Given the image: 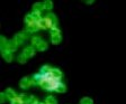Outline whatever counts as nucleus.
<instances>
[{
  "label": "nucleus",
  "mask_w": 126,
  "mask_h": 104,
  "mask_svg": "<svg viewBox=\"0 0 126 104\" xmlns=\"http://www.w3.org/2000/svg\"><path fill=\"white\" fill-rule=\"evenodd\" d=\"M45 19H46L47 23H48V27H50V29L56 27V25H58V18H56V16H55L54 13H52V12L47 13L46 17H45Z\"/></svg>",
  "instance_id": "3"
},
{
  "label": "nucleus",
  "mask_w": 126,
  "mask_h": 104,
  "mask_svg": "<svg viewBox=\"0 0 126 104\" xmlns=\"http://www.w3.org/2000/svg\"><path fill=\"white\" fill-rule=\"evenodd\" d=\"M44 9V6H43V2H36L33 6V11H41Z\"/></svg>",
  "instance_id": "16"
},
{
  "label": "nucleus",
  "mask_w": 126,
  "mask_h": 104,
  "mask_svg": "<svg viewBox=\"0 0 126 104\" xmlns=\"http://www.w3.org/2000/svg\"><path fill=\"white\" fill-rule=\"evenodd\" d=\"M10 104H24V103H23V101L20 100V97L17 96L16 99L11 100V101H10Z\"/></svg>",
  "instance_id": "25"
},
{
  "label": "nucleus",
  "mask_w": 126,
  "mask_h": 104,
  "mask_svg": "<svg viewBox=\"0 0 126 104\" xmlns=\"http://www.w3.org/2000/svg\"><path fill=\"white\" fill-rule=\"evenodd\" d=\"M32 85H36V84H35V81L33 80V77H27V76H25V77H23L20 80V82H19V86L24 90L31 87Z\"/></svg>",
  "instance_id": "2"
},
{
  "label": "nucleus",
  "mask_w": 126,
  "mask_h": 104,
  "mask_svg": "<svg viewBox=\"0 0 126 104\" xmlns=\"http://www.w3.org/2000/svg\"><path fill=\"white\" fill-rule=\"evenodd\" d=\"M42 42H43L42 38H39V37H33V38H32V46L36 48Z\"/></svg>",
  "instance_id": "14"
},
{
  "label": "nucleus",
  "mask_w": 126,
  "mask_h": 104,
  "mask_svg": "<svg viewBox=\"0 0 126 104\" xmlns=\"http://www.w3.org/2000/svg\"><path fill=\"white\" fill-rule=\"evenodd\" d=\"M38 29H41L39 26H38V23H32V25H29V26H27L26 29H25V31L28 33V34H33V33H36Z\"/></svg>",
  "instance_id": "6"
},
{
  "label": "nucleus",
  "mask_w": 126,
  "mask_h": 104,
  "mask_svg": "<svg viewBox=\"0 0 126 104\" xmlns=\"http://www.w3.org/2000/svg\"><path fill=\"white\" fill-rule=\"evenodd\" d=\"M41 104H46V103H45V102H44V103H41Z\"/></svg>",
  "instance_id": "27"
},
{
  "label": "nucleus",
  "mask_w": 126,
  "mask_h": 104,
  "mask_svg": "<svg viewBox=\"0 0 126 104\" xmlns=\"http://www.w3.org/2000/svg\"><path fill=\"white\" fill-rule=\"evenodd\" d=\"M17 46H18V45L16 44V42L13 39V40H10V42H8L6 50H8V52H10V53H14L16 49H17Z\"/></svg>",
  "instance_id": "7"
},
{
  "label": "nucleus",
  "mask_w": 126,
  "mask_h": 104,
  "mask_svg": "<svg viewBox=\"0 0 126 104\" xmlns=\"http://www.w3.org/2000/svg\"><path fill=\"white\" fill-rule=\"evenodd\" d=\"M50 33H51V36H54V35H60V29L58 28V27H54V28H52V29H50Z\"/></svg>",
  "instance_id": "24"
},
{
  "label": "nucleus",
  "mask_w": 126,
  "mask_h": 104,
  "mask_svg": "<svg viewBox=\"0 0 126 104\" xmlns=\"http://www.w3.org/2000/svg\"><path fill=\"white\" fill-rule=\"evenodd\" d=\"M37 23H38V26H39V28L41 29H50L48 23H47V21H46V19L45 18H42Z\"/></svg>",
  "instance_id": "13"
},
{
  "label": "nucleus",
  "mask_w": 126,
  "mask_h": 104,
  "mask_svg": "<svg viewBox=\"0 0 126 104\" xmlns=\"http://www.w3.org/2000/svg\"><path fill=\"white\" fill-rule=\"evenodd\" d=\"M61 40H62V36L60 35H54V36H51V42H52L53 45H58L61 43Z\"/></svg>",
  "instance_id": "12"
},
{
  "label": "nucleus",
  "mask_w": 126,
  "mask_h": 104,
  "mask_svg": "<svg viewBox=\"0 0 126 104\" xmlns=\"http://www.w3.org/2000/svg\"><path fill=\"white\" fill-rule=\"evenodd\" d=\"M5 93H6V95H7V97H8V100H14V99H16V97L18 96L17 95V93H16L15 91H14L13 89H7L5 91Z\"/></svg>",
  "instance_id": "8"
},
{
  "label": "nucleus",
  "mask_w": 126,
  "mask_h": 104,
  "mask_svg": "<svg viewBox=\"0 0 126 104\" xmlns=\"http://www.w3.org/2000/svg\"><path fill=\"white\" fill-rule=\"evenodd\" d=\"M32 16H33L35 23H38V21L42 19V17H41V12H39V11H33V12H32Z\"/></svg>",
  "instance_id": "19"
},
{
  "label": "nucleus",
  "mask_w": 126,
  "mask_h": 104,
  "mask_svg": "<svg viewBox=\"0 0 126 104\" xmlns=\"http://www.w3.org/2000/svg\"><path fill=\"white\" fill-rule=\"evenodd\" d=\"M52 68L53 67L50 65H44L41 67L38 73L32 76L35 81V84L47 92H55L61 83V80H58L52 75Z\"/></svg>",
  "instance_id": "1"
},
{
  "label": "nucleus",
  "mask_w": 126,
  "mask_h": 104,
  "mask_svg": "<svg viewBox=\"0 0 126 104\" xmlns=\"http://www.w3.org/2000/svg\"><path fill=\"white\" fill-rule=\"evenodd\" d=\"M35 52H36V48H35V47H33V46H27V47H25V48H24L23 54L25 55L27 58H32V57H33V56L35 55Z\"/></svg>",
  "instance_id": "5"
},
{
  "label": "nucleus",
  "mask_w": 126,
  "mask_h": 104,
  "mask_svg": "<svg viewBox=\"0 0 126 104\" xmlns=\"http://www.w3.org/2000/svg\"><path fill=\"white\" fill-rule=\"evenodd\" d=\"M8 100V97H7V95H6V93L3 92V93H1V95H0V101H1V103H5L6 101Z\"/></svg>",
  "instance_id": "26"
},
{
  "label": "nucleus",
  "mask_w": 126,
  "mask_h": 104,
  "mask_svg": "<svg viewBox=\"0 0 126 104\" xmlns=\"http://www.w3.org/2000/svg\"><path fill=\"white\" fill-rule=\"evenodd\" d=\"M92 103H94V101L90 97H82L80 100V104H92Z\"/></svg>",
  "instance_id": "23"
},
{
  "label": "nucleus",
  "mask_w": 126,
  "mask_h": 104,
  "mask_svg": "<svg viewBox=\"0 0 126 104\" xmlns=\"http://www.w3.org/2000/svg\"><path fill=\"white\" fill-rule=\"evenodd\" d=\"M27 59H28V58H27L26 56L23 54V53H21L20 55H18V57H17V60H18L20 64H25V63L27 62Z\"/></svg>",
  "instance_id": "22"
},
{
  "label": "nucleus",
  "mask_w": 126,
  "mask_h": 104,
  "mask_svg": "<svg viewBox=\"0 0 126 104\" xmlns=\"http://www.w3.org/2000/svg\"><path fill=\"white\" fill-rule=\"evenodd\" d=\"M55 92H56V93H64V92H66V86H65V84L61 82L60 85L58 86V89H56V91H55Z\"/></svg>",
  "instance_id": "18"
},
{
  "label": "nucleus",
  "mask_w": 126,
  "mask_h": 104,
  "mask_svg": "<svg viewBox=\"0 0 126 104\" xmlns=\"http://www.w3.org/2000/svg\"><path fill=\"white\" fill-rule=\"evenodd\" d=\"M43 6H44V9H47V10H51L53 8V2L51 0H46L43 2Z\"/></svg>",
  "instance_id": "21"
},
{
  "label": "nucleus",
  "mask_w": 126,
  "mask_h": 104,
  "mask_svg": "<svg viewBox=\"0 0 126 104\" xmlns=\"http://www.w3.org/2000/svg\"><path fill=\"white\" fill-rule=\"evenodd\" d=\"M52 75L54 76L55 78H58V80H62V77H63V74H62V72H61L59 68H55V67H53L52 68Z\"/></svg>",
  "instance_id": "10"
},
{
  "label": "nucleus",
  "mask_w": 126,
  "mask_h": 104,
  "mask_svg": "<svg viewBox=\"0 0 126 104\" xmlns=\"http://www.w3.org/2000/svg\"><path fill=\"white\" fill-rule=\"evenodd\" d=\"M28 37V33L26 31H23V33H19V34H16L15 37H14V40L16 42L17 45H21Z\"/></svg>",
  "instance_id": "4"
},
{
  "label": "nucleus",
  "mask_w": 126,
  "mask_h": 104,
  "mask_svg": "<svg viewBox=\"0 0 126 104\" xmlns=\"http://www.w3.org/2000/svg\"><path fill=\"white\" fill-rule=\"evenodd\" d=\"M35 23V20H34V18H33L32 13L25 16V23H26L27 26H29V25H32V23Z\"/></svg>",
  "instance_id": "15"
},
{
  "label": "nucleus",
  "mask_w": 126,
  "mask_h": 104,
  "mask_svg": "<svg viewBox=\"0 0 126 104\" xmlns=\"http://www.w3.org/2000/svg\"><path fill=\"white\" fill-rule=\"evenodd\" d=\"M19 97H20V100L23 101L24 104H31L32 97H33V96H29V95H27V94H20V95H19Z\"/></svg>",
  "instance_id": "11"
},
{
  "label": "nucleus",
  "mask_w": 126,
  "mask_h": 104,
  "mask_svg": "<svg viewBox=\"0 0 126 104\" xmlns=\"http://www.w3.org/2000/svg\"><path fill=\"white\" fill-rule=\"evenodd\" d=\"M45 103L46 104H58V102H56V100H55L54 96L50 95V96H47L46 99H45Z\"/></svg>",
  "instance_id": "20"
},
{
  "label": "nucleus",
  "mask_w": 126,
  "mask_h": 104,
  "mask_svg": "<svg viewBox=\"0 0 126 104\" xmlns=\"http://www.w3.org/2000/svg\"><path fill=\"white\" fill-rule=\"evenodd\" d=\"M36 49L38 50V52H44V50H46L47 49V43L43 40V42L36 47Z\"/></svg>",
  "instance_id": "17"
},
{
  "label": "nucleus",
  "mask_w": 126,
  "mask_h": 104,
  "mask_svg": "<svg viewBox=\"0 0 126 104\" xmlns=\"http://www.w3.org/2000/svg\"><path fill=\"white\" fill-rule=\"evenodd\" d=\"M1 54H2V57L5 58L6 62H11V60L14 59V56H13V53L8 52V50H5V52H1Z\"/></svg>",
  "instance_id": "9"
}]
</instances>
